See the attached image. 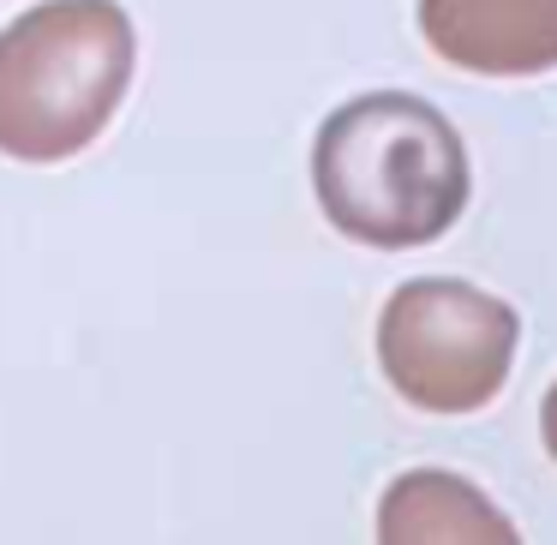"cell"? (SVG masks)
Listing matches in <instances>:
<instances>
[{
	"label": "cell",
	"instance_id": "6da1fadb",
	"mask_svg": "<svg viewBox=\"0 0 557 545\" xmlns=\"http://www.w3.org/2000/svg\"><path fill=\"white\" fill-rule=\"evenodd\" d=\"M312 193L348 240L384 252L425 246L468 210V150L425 97L366 90L318 126Z\"/></svg>",
	"mask_w": 557,
	"mask_h": 545
},
{
	"label": "cell",
	"instance_id": "7a4b0ae2",
	"mask_svg": "<svg viewBox=\"0 0 557 545\" xmlns=\"http://www.w3.org/2000/svg\"><path fill=\"white\" fill-rule=\"evenodd\" d=\"M138 37L114 0H42L0 30V157L66 162L121 114Z\"/></svg>",
	"mask_w": 557,
	"mask_h": 545
},
{
	"label": "cell",
	"instance_id": "3957f363",
	"mask_svg": "<svg viewBox=\"0 0 557 545\" xmlns=\"http://www.w3.org/2000/svg\"><path fill=\"white\" fill-rule=\"evenodd\" d=\"M521 318L461 276H413L377 312V366L425 413H473L509 384Z\"/></svg>",
	"mask_w": 557,
	"mask_h": 545
},
{
	"label": "cell",
	"instance_id": "277c9868",
	"mask_svg": "<svg viewBox=\"0 0 557 545\" xmlns=\"http://www.w3.org/2000/svg\"><path fill=\"white\" fill-rule=\"evenodd\" d=\"M420 37L461 73H557V0H420Z\"/></svg>",
	"mask_w": 557,
	"mask_h": 545
},
{
	"label": "cell",
	"instance_id": "5b68a950",
	"mask_svg": "<svg viewBox=\"0 0 557 545\" xmlns=\"http://www.w3.org/2000/svg\"><path fill=\"white\" fill-rule=\"evenodd\" d=\"M377 545H521V533L473 480L408 468L377 497Z\"/></svg>",
	"mask_w": 557,
	"mask_h": 545
},
{
	"label": "cell",
	"instance_id": "8992f818",
	"mask_svg": "<svg viewBox=\"0 0 557 545\" xmlns=\"http://www.w3.org/2000/svg\"><path fill=\"white\" fill-rule=\"evenodd\" d=\"M540 432H545V449H552V461H557V384L545 389V408H540Z\"/></svg>",
	"mask_w": 557,
	"mask_h": 545
}]
</instances>
